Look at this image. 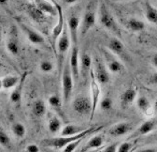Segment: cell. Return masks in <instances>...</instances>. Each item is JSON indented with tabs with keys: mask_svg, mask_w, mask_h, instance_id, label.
<instances>
[{
	"mask_svg": "<svg viewBox=\"0 0 157 152\" xmlns=\"http://www.w3.org/2000/svg\"><path fill=\"white\" fill-rule=\"evenodd\" d=\"M99 83L96 80L94 70L92 68L90 71V86H91V96H92V113L90 119L92 120L94 117V114L97 108V105L99 104V99H100V87Z\"/></svg>",
	"mask_w": 157,
	"mask_h": 152,
	"instance_id": "obj_4",
	"label": "cell"
},
{
	"mask_svg": "<svg viewBox=\"0 0 157 152\" xmlns=\"http://www.w3.org/2000/svg\"><path fill=\"white\" fill-rule=\"evenodd\" d=\"M132 130V124L129 122H120L112 126L109 130V134L113 137H120L127 134Z\"/></svg>",
	"mask_w": 157,
	"mask_h": 152,
	"instance_id": "obj_14",
	"label": "cell"
},
{
	"mask_svg": "<svg viewBox=\"0 0 157 152\" xmlns=\"http://www.w3.org/2000/svg\"><path fill=\"white\" fill-rule=\"evenodd\" d=\"M101 127H91V128H87L85 130H83L82 132L76 135H72V136H59V137H53V138H48V139H44L42 140L41 144L44 146L47 147H52V148H56V149H63L66 146H67L70 143H73L75 141H78L80 139L85 138L86 136H88L89 134H94V131L99 130Z\"/></svg>",
	"mask_w": 157,
	"mask_h": 152,
	"instance_id": "obj_1",
	"label": "cell"
},
{
	"mask_svg": "<svg viewBox=\"0 0 157 152\" xmlns=\"http://www.w3.org/2000/svg\"><path fill=\"white\" fill-rule=\"evenodd\" d=\"M49 105L51 106V108L56 112L59 116H61L62 118H64V112H63V107H62V100L59 98L57 95H52L50 96L49 100H48Z\"/></svg>",
	"mask_w": 157,
	"mask_h": 152,
	"instance_id": "obj_24",
	"label": "cell"
},
{
	"mask_svg": "<svg viewBox=\"0 0 157 152\" xmlns=\"http://www.w3.org/2000/svg\"><path fill=\"white\" fill-rule=\"evenodd\" d=\"M96 24V13H95V10L94 7L93 6V4H89L83 19L82 22L81 24V35L82 36H85Z\"/></svg>",
	"mask_w": 157,
	"mask_h": 152,
	"instance_id": "obj_6",
	"label": "cell"
},
{
	"mask_svg": "<svg viewBox=\"0 0 157 152\" xmlns=\"http://www.w3.org/2000/svg\"><path fill=\"white\" fill-rule=\"evenodd\" d=\"M11 130L13 132V134L18 137V138H24L26 134V129L25 125L22 123H15L11 127Z\"/></svg>",
	"mask_w": 157,
	"mask_h": 152,
	"instance_id": "obj_31",
	"label": "cell"
},
{
	"mask_svg": "<svg viewBox=\"0 0 157 152\" xmlns=\"http://www.w3.org/2000/svg\"><path fill=\"white\" fill-rule=\"evenodd\" d=\"M68 63H69V67L73 75L74 81L75 82L78 81V79H80V74H81V66H80V56H78V46H72Z\"/></svg>",
	"mask_w": 157,
	"mask_h": 152,
	"instance_id": "obj_8",
	"label": "cell"
},
{
	"mask_svg": "<svg viewBox=\"0 0 157 152\" xmlns=\"http://www.w3.org/2000/svg\"><path fill=\"white\" fill-rule=\"evenodd\" d=\"M25 10L32 20L37 24H43L46 21V14L39 10L35 3H28L25 6Z\"/></svg>",
	"mask_w": 157,
	"mask_h": 152,
	"instance_id": "obj_13",
	"label": "cell"
},
{
	"mask_svg": "<svg viewBox=\"0 0 157 152\" xmlns=\"http://www.w3.org/2000/svg\"><path fill=\"white\" fill-rule=\"evenodd\" d=\"M7 49L8 51L13 54V55H17L19 54L20 53V47H19V44L17 42L16 40H13V39H10L8 42H7Z\"/></svg>",
	"mask_w": 157,
	"mask_h": 152,
	"instance_id": "obj_32",
	"label": "cell"
},
{
	"mask_svg": "<svg viewBox=\"0 0 157 152\" xmlns=\"http://www.w3.org/2000/svg\"><path fill=\"white\" fill-rule=\"evenodd\" d=\"M136 152H157V151L153 148H144V149H140Z\"/></svg>",
	"mask_w": 157,
	"mask_h": 152,
	"instance_id": "obj_42",
	"label": "cell"
},
{
	"mask_svg": "<svg viewBox=\"0 0 157 152\" xmlns=\"http://www.w3.org/2000/svg\"><path fill=\"white\" fill-rule=\"evenodd\" d=\"M26 152H39V147L36 144H30L25 148Z\"/></svg>",
	"mask_w": 157,
	"mask_h": 152,
	"instance_id": "obj_39",
	"label": "cell"
},
{
	"mask_svg": "<svg viewBox=\"0 0 157 152\" xmlns=\"http://www.w3.org/2000/svg\"><path fill=\"white\" fill-rule=\"evenodd\" d=\"M39 69L42 72L49 73L53 70V64L50 60H42L39 64Z\"/></svg>",
	"mask_w": 157,
	"mask_h": 152,
	"instance_id": "obj_35",
	"label": "cell"
},
{
	"mask_svg": "<svg viewBox=\"0 0 157 152\" xmlns=\"http://www.w3.org/2000/svg\"><path fill=\"white\" fill-rule=\"evenodd\" d=\"M136 106L141 112H143L147 116H150V114H149L150 111L151 109H153V106L151 105L149 100L144 96H140L136 99Z\"/></svg>",
	"mask_w": 157,
	"mask_h": 152,
	"instance_id": "obj_26",
	"label": "cell"
},
{
	"mask_svg": "<svg viewBox=\"0 0 157 152\" xmlns=\"http://www.w3.org/2000/svg\"><path fill=\"white\" fill-rule=\"evenodd\" d=\"M108 47L111 53L117 55L123 54L124 53V45L118 38H111L110 41L109 42Z\"/></svg>",
	"mask_w": 157,
	"mask_h": 152,
	"instance_id": "obj_23",
	"label": "cell"
},
{
	"mask_svg": "<svg viewBox=\"0 0 157 152\" xmlns=\"http://www.w3.org/2000/svg\"><path fill=\"white\" fill-rule=\"evenodd\" d=\"M151 63L152 65L157 69V53H155L153 55H152V58H151Z\"/></svg>",
	"mask_w": 157,
	"mask_h": 152,
	"instance_id": "obj_41",
	"label": "cell"
},
{
	"mask_svg": "<svg viewBox=\"0 0 157 152\" xmlns=\"http://www.w3.org/2000/svg\"><path fill=\"white\" fill-rule=\"evenodd\" d=\"M70 44L71 43V39H70V35H69V32H68V27H67V25H66L65 26V29L62 33V35L59 38V40L57 42V55H58V60L59 62H61V70H63V65H62V62H63V59H64V56L65 54H67V52L68 51L69 47H70Z\"/></svg>",
	"mask_w": 157,
	"mask_h": 152,
	"instance_id": "obj_5",
	"label": "cell"
},
{
	"mask_svg": "<svg viewBox=\"0 0 157 152\" xmlns=\"http://www.w3.org/2000/svg\"><path fill=\"white\" fill-rule=\"evenodd\" d=\"M92 69V58L87 53H83L81 55V73L82 77L86 78L90 76V71Z\"/></svg>",
	"mask_w": 157,
	"mask_h": 152,
	"instance_id": "obj_20",
	"label": "cell"
},
{
	"mask_svg": "<svg viewBox=\"0 0 157 152\" xmlns=\"http://www.w3.org/2000/svg\"><path fill=\"white\" fill-rule=\"evenodd\" d=\"M156 140H157V136H156Z\"/></svg>",
	"mask_w": 157,
	"mask_h": 152,
	"instance_id": "obj_47",
	"label": "cell"
},
{
	"mask_svg": "<svg viewBox=\"0 0 157 152\" xmlns=\"http://www.w3.org/2000/svg\"><path fill=\"white\" fill-rule=\"evenodd\" d=\"M32 112L36 118H42L46 114V104L42 100H36L33 103Z\"/></svg>",
	"mask_w": 157,
	"mask_h": 152,
	"instance_id": "obj_28",
	"label": "cell"
},
{
	"mask_svg": "<svg viewBox=\"0 0 157 152\" xmlns=\"http://www.w3.org/2000/svg\"><path fill=\"white\" fill-rule=\"evenodd\" d=\"M118 146H119V145H118V143H115V144H111L102 149H100L99 152H117V149H118Z\"/></svg>",
	"mask_w": 157,
	"mask_h": 152,
	"instance_id": "obj_38",
	"label": "cell"
},
{
	"mask_svg": "<svg viewBox=\"0 0 157 152\" xmlns=\"http://www.w3.org/2000/svg\"><path fill=\"white\" fill-rule=\"evenodd\" d=\"M81 26V19L77 15H71L67 20V27L72 46H78V34Z\"/></svg>",
	"mask_w": 157,
	"mask_h": 152,
	"instance_id": "obj_10",
	"label": "cell"
},
{
	"mask_svg": "<svg viewBox=\"0 0 157 152\" xmlns=\"http://www.w3.org/2000/svg\"><path fill=\"white\" fill-rule=\"evenodd\" d=\"M52 3L55 5L57 10H58V20H57V24L56 26L53 27L52 31V41H53V45H56L57 44V40L60 38V36L62 35L64 29H65V26H66V24H65V19H64V12H63V10H62V7L60 6V4L57 3L55 0H52Z\"/></svg>",
	"mask_w": 157,
	"mask_h": 152,
	"instance_id": "obj_7",
	"label": "cell"
},
{
	"mask_svg": "<svg viewBox=\"0 0 157 152\" xmlns=\"http://www.w3.org/2000/svg\"><path fill=\"white\" fill-rule=\"evenodd\" d=\"M132 143L130 142H124L121 145H119L117 149V152H129L132 149Z\"/></svg>",
	"mask_w": 157,
	"mask_h": 152,
	"instance_id": "obj_37",
	"label": "cell"
},
{
	"mask_svg": "<svg viewBox=\"0 0 157 152\" xmlns=\"http://www.w3.org/2000/svg\"><path fill=\"white\" fill-rule=\"evenodd\" d=\"M136 99V90L133 87L126 89L120 96V100L123 107H127L128 105L133 103Z\"/></svg>",
	"mask_w": 157,
	"mask_h": 152,
	"instance_id": "obj_22",
	"label": "cell"
},
{
	"mask_svg": "<svg viewBox=\"0 0 157 152\" xmlns=\"http://www.w3.org/2000/svg\"><path fill=\"white\" fill-rule=\"evenodd\" d=\"M83 139H84V138L80 139V140H78V141H75V142H73V143L68 144L67 146H66L63 148V151H62V152H74V151L77 149V147L82 144V142Z\"/></svg>",
	"mask_w": 157,
	"mask_h": 152,
	"instance_id": "obj_36",
	"label": "cell"
},
{
	"mask_svg": "<svg viewBox=\"0 0 157 152\" xmlns=\"http://www.w3.org/2000/svg\"><path fill=\"white\" fill-rule=\"evenodd\" d=\"M151 83L152 85H157V72H154V73L151 75Z\"/></svg>",
	"mask_w": 157,
	"mask_h": 152,
	"instance_id": "obj_40",
	"label": "cell"
},
{
	"mask_svg": "<svg viewBox=\"0 0 157 152\" xmlns=\"http://www.w3.org/2000/svg\"><path fill=\"white\" fill-rule=\"evenodd\" d=\"M94 70L96 80L100 85H107L110 81V76H109L108 68L105 66V64L102 61L96 60Z\"/></svg>",
	"mask_w": 157,
	"mask_h": 152,
	"instance_id": "obj_11",
	"label": "cell"
},
{
	"mask_svg": "<svg viewBox=\"0 0 157 152\" xmlns=\"http://www.w3.org/2000/svg\"><path fill=\"white\" fill-rule=\"evenodd\" d=\"M86 129H83L82 127H78L73 124H67L66 125L62 130H61V136H72V135H76L82 132L83 130H85Z\"/></svg>",
	"mask_w": 157,
	"mask_h": 152,
	"instance_id": "obj_25",
	"label": "cell"
},
{
	"mask_svg": "<svg viewBox=\"0 0 157 152\" xmlns=\"http://www.w3.org/2000/svg\"><path fill=\"white\" fill-rule=\"evenodd\" d=\"M20 26L23 29V31L25 33L26 37H27V40L36 45H42L45 43V40L44 38L39 34L38 32H36V30H34L33 28L29 27L28 26H26L24 23H19Z\"/></svg>",
	"mask_w": 157,
	"mask_h": 152,
	"instance_id": "obj_12",
	"label": "cell"
},
{
	"mask_svg": "<svg viewBox=\"0 0 157 152\" xmlns=\"http://www.w3.org/2000/svg\"><path fill=\"white\" fill-rule=\"evenodd\" d=\"M33 3L39 9L41 10L45 14L55 16L58 15V10L53 3H51L48 0H32Z\"/></svg>",
	"mask_w": 157,
	"mask_h": 152,
	"instance_id": "obj_16",
	"label": "cell"
},
{
	"mask_svg": "<svg viewBox=\"0 0 157 152\" xmlns=\"http://www.w3.org/2000/svg\"><path fill=\"white\" fill-rule=\"evenodd\" d=\"M26 77H27V72H25L22 76L21 78V81L18 84V86L14 88V90L11 92L10 94V102H13L14 104H17L21 102V99H22V93H23V88H24V85H25V82L26 80Z\"/></svg>",
	"mask_w": 157,
	"mask_h": 152,
	"instance_id": "obj_18",
	"label": "cell"
},
{
	"mask_svg": "<svg viewBox=\"0 0 157 152\" xmlns=\"http://www.w3.org/2000/svg\"><path fill=\"white\" fill-rule=\"evenodd\" d=\"M74 88V78L69 67V63H66L64 65L62 70V93H63V102L67 104L73 93Z\"/></svg>",
	"mask_w": 157,
	"mask_h": 152,
	"instance_id": "obj_2",
	"label": "cell"
},
{
	"mask_svg": "<svg viewBox=\"0 0 157 152\" xmlns=\"http://www.w3.org/2000/svg\"><path fill=\"white\" fill-rule=\"evenodd\" d=\"M48 128L51 134H57L58 131L62 130V123L61 120L59 119L57 117H52L49 120L48 123Z\"/></svg>",
	"mask_w": 157,
	"mask_h": 152,
	"instance_id": "obj_30",
	"label": "cell"
},
{
	"mask_svg": "<svg viewBox=\"0 0 157 152\" xmlns=\"http://www.w3.org/2000/svg\"><path fill=\"white\" fill-rule=\"evenodd\" d=\"M100 151V148L99 149H94V150H91V151H88V152H99Z\"/></svg>",
	"mask_w": 157,
	"mask_h": 152,
	"instance_id": "obj_46",
	"label": "cell"
},
{
	"mask_svg": "<svg viewBox=\"0 0 157 152\" xmlns=\"http://www.w3.org/2000/svg\"><path fill=\"white\" fill-rule=\"evenodd\" d=\"M99 106L103 111H109L113 106V102L110 98L106 97L99 102Z\"/></svg>",
	"mask_w": 157,
	"mask_h": 152,
	"instance_id": "obj_34",
	"label": "cell"
},
{
	"mask_svg": "<svg viewBox=\"0 0 157 152\" xmlns=\"http://www.w3.org/2000/svg\"><path fill=\"white\" fill-rule=\"evenodd\" d=\"M103 144L104 138L102 135H94L85 144V146L82 148L81 152H88L94 149H99L103 146Z\"/></svg>",
	"mask_w": 157,
	"mask_h": 152,
	"instance_id": "obj_19",
	"label": "cell"
},
{
	"mask_svg": "<svg viewBox=\"0 0 157 152\" xmlns=\"http://www.w3.org/2000/svg\"><path fill=\"white\" fill-rule=\"evenodd\" d=\"M22 77L16 75H7L1 79V88L3 90H8L11 88H15L21 81Z\"/></svg>",
	"mask_w": 157,
	"mask_h": 152,
	"instance_id": "obj_21",
	"label": "cell"
},
{
	"mask_svg": "<svg viewBox=\"0 0 157 152\" xmlns=\"http://www.w3.org/2000/svg\"><path fill=\"white\" fill-rule=\"evenodd\" d=\"M78 0H63V2L67 5H72L74 3H76Z\"/></svg>",
	"mask_w": 157,
	"mask_h": 152,
	"instance_id": "obj_43",
	"label": "cell"
},
{
	"mask_svg": "<svg viewBox=\"0 0 157 152\" xmlns=\"http://www.w3.org/2000/svg\"><path fill=\"white\" fill-rule=\"evenodd\" d=\"M126 26L132 32H140L145 29V24L142 21L136 18L129 19L126 23Z\"/></svg>",
	"mask_w": 157,
	"mask_h": 152,
	"instance_id": "obj_27",
	"label": "cell"
},
{
	"mask_svg": "<svg viewBox=\"0 0 157 152\" xmlns=\"http://www.w3.org/2000/svg\"><path fill=\"white\" fill-rule=\"evenodd\" d=\"M0 144H1V146L3 147H6V148H10L11 146L10 139L9 135L6 134V131L2 128L0 130Z\"/></svg>",
	"mask_w": 157,
	"mask_h": 152,
	"instance_id": "obj_33",
	"label": "cell"
},
{
	"mask_svg": "<svg viewBox=\"0 0 157 152\" xmlns=\"http://www.w3.org/2000/svg\"><path fill=\"white\" fill-rule=\"evenodd\" d=\"M99 22L106 29L112 32L116 36H118V37L122 36L121 30H120L119 26H118V24L116 23L114 17L112 16V14L109 12V10L107 9V7L104 4L100 7Z\"/></svg>",
	"mask_w": 157,
	"mask_h": 152,
	"instance_id": "obj_3",
	"label": "cell"
},
{
	"mask_svg": "<svg viewBox=\"0 0 157 152\" xmlns=\"http://www.w3.org/2000/svg\"><path fill=\"white\" fill-rule=\"evenodd\" d=\"M74 111L81 116L91 115L92 113V102L86 97H78L73 102Z\"/></svg>",
	"mask_w": 157,
	"mask_h": 152,
	"instance_id": "obj_9",
	"label": "cell"
},
{
	"mask_svg": "<svg viewBox=\"0 0 157 152\" xmlns=\"http://www.w3.org/2000/svg\"><path fill=\"white\" fill-rule=\"evenodd\" d=\"M145 16L150 23L157 26V10L154 7H152L149 2L146 3Z\"/></svg>",
	"mask_w": 157,
	"mask_h": 152,
	"instance_id": "obj_29",
	"label": "cell"
},
{
	"mask_svg": "<svg viewBox=\"0 0 157 152\" xmlns=\"http://www.w3.org/2000/svg\"><path fill=\"white\" fill-rule=\"evenodd\" d=\"M105 55V60H106V64H107V68L108 70L112 72V73H119L124 70V66L123 64L118 60L115 56L112 55V54L105 52L104 54Z\"/></svg>",
	"mask_w": 157,
	"mask_h": 152,
	"instance_id": "obj_15",
	"label": "cell"
},
{
	"mask_svg": "<svg viewBox=\"0 0 157 152\" xmlns=\"http://www.w3.org/2000/svg\"><path fill=\"white\" fill-rule=\"evenodd\" d=\"M156 126V122L154 120H147L144 123H142L139 128L136 129V130L134 132V134L131 135V138H136V137H140L142 135H146L148 134H150L151 131H152L154 130Z\"/></svg>",
	"mask_w": 157,
	"mask_h": 152,
	"instance_id": "obj_17",
	"label": "cell"
},
{
	"mask_svg": "<svg viewBox=\"0 0 157 152\" xmlns=\"http://www.w3.org/2000/svg\"><path fill=\"white\" fill-rule=\"evenodd\" d=\"M8 1L9 0H0V4H1V6H5L8 4Z\"/></svg>",
	"mask_w": 157,
	"mask_h": 152,
	"instance_id": "obj_44",
	"label": "cell"
},
{
	"mask_svg": "<svg viewBox=\"0 0 157 152\" xmlns=\"http://www.w3.org/2000/svg\"><path fill=\"white\" fill-rule=\"evenodd\" d=\"M153 110H154V112H155V113H157V100H156V101H155V102H154Z\"/></svg>",
	"mask_w": 157,
	"mask_h": 152,
	"instance_id": "obj_45",
	"label": "cell"
}]
</instances>
